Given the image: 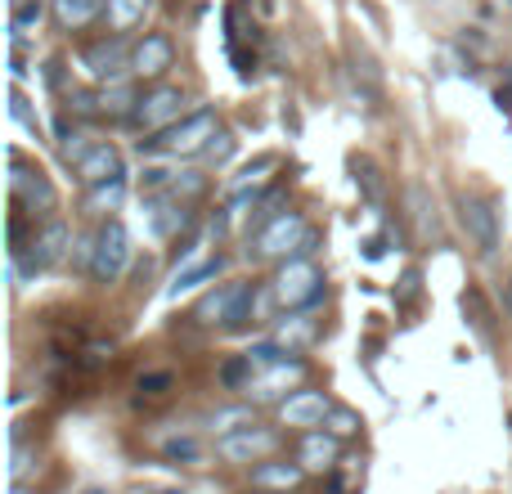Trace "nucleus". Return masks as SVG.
I'll return each mask as SVG.
<instances>
[{
  "instance_id": "obj_1",
  "label": "nucleus",
  "mask_w": 512,
  "mask_h": 494,
  "mask_svg": "<svg viewBox=\"0 0 512 494\" xmlns=\"http://www.w3.org/2000/svg\"><path fill=\"white\" fill-rule=\"evenodd\" d=\"M216 135H221L216 108H198V113L180 117L176 126H167V131L144 135L140 153H149V158H194V153H207V144H212Z\"/></svg>"
},
{
  "instance_id": "obj_2",
  "label": "nucleus",
  "mask_w": 512,
  "mask_h": 494,
  "mask_svg": "<svg viewBox=\"0 0 512 494\" xmlns=\"http://www.w3.org/2000/svg\"><path fill=\"white\" fill-rule=\"evenodd\" d=\"M270 297L283 310H315L324 301V270L310 256H288L270 283Z\"/></svg>"
},
{
  "instance_id": "obj_3",
  "label": "nucleus",
  "mask_w": 512,
  "mask_h": 494,
  "mask_svg": "<svg viewBox=\"0 0 512 494\" xmlns=\"http://www.w3.org/2000/svg\"><path fill=\"white\" fill-rule=\"evenodd\" d=\"M131 50L135 45H126L122 32L99 36V41H86L77 50V68L99 86H113V81H126V72H131Z\"/></svg>"
},
{
  "instance_id": "obj_4",
  "label": "nucleus",
  "mask_w": 512,
  "mask_h": 494,
  "mask_svg": "<svg viewBox=\"0 0 512 494\" xmlns=\"http://www.w3.org/2000/svg\"><path fill=\"white\" fill-rule=\"evenodd\" d=\"M9 194H14L18 212H27L36 221V216H50L54 207H59V194H54L50 176L36 167H23V158H18L14 149H9Z\"/></svg>"
},
{
  "instance_id": "obj_5",
  "label": "nucleus",
  "mask_w": 512,
  "mask_h": 494,
  "mask_svg": "<svg viewBox=\"0 0 512 494\" xmlns=\"http://www.w3.org/2000/svg\"><path fill=\"white\" fill-rule=\"evenodd\" d=\"M131 265V234L122 221H104L95 230V261H90V279L95 283H117Z\"/></svg>"
},
{
  "instance_id": "obj_6",
  "label": "nucleus",
  "mask_w": 512,
  "mask_h": 494,
  "mask_svg": "<svg viewBox=\"0 0 512 494\" xmlns=\"http://www.w3.org/2000/svg\"><path fill=\"white\" fill-rule=\"evenodd\" d=\"M306 221L297 212H279L265 230H256L252 239V256L256 261H288V256L301 252V239H306Z\"/></svg>"
},
{
  "instance_id": "obj_7",
  "label": "nucleus",
  "mask_w": 512,
  "mask_h": 494,
  "mask_svg": "<svg viewBox=\"0 0 512 494\" xmlns=\"http://www.w3.org/2000/svg\"><path fill=\"white\" fill-rule=\"evenodd\" d=\"M180 117H185V90L153 86L149 95H140V104H135L131 126H140L144 135H158V131H167V126H176Z\"/></svg>"
},
{
  "instance_id": "obj_8",
  "label": "nucleus",
  "mask_w": 512,
  "mask_h": 494,
  "mask_svg": "<svg viewBox=\"0 0 512 494\" xmlns=\"http://www.w3.org/2000/svg\"><path fill=\"white\" fill-rule=\"evenodd\" d=\"M459 216H463V230L472 234V243L481 247V252H499V207L495 198L486 194H463L459 198Z\"/></svg>"
},
{
  "instance_id": "obj_9",
  "label": "nucleus",
  "mask_w": 512,
  "mask_h": 494,
  "mask_svg": "<svg viewBox=\"0 0 512 494\" xmlns=\"http://www.w3.org/2000/svg\"><path fill=\"white\" fill-rule=\"evenodd\" d=\"M274 450H279V432H270V427H256V423L216 441V454H221L225 463H234V468H243V463H261L265 454H274Z\"/></svg>"
},
{
  "instance_id": "obj_10",
  "label": "nucleus",
  "mask_w": 512,
  "mask_h": 494,
  "mask_svg": "<svg viewBox=\"0 0 512 494\" xmlns=\"http://www.w3.org/2000/svg\"><path fill=\"white\" fill-rule=\"evenodd\" d=\"M171 68H176V45H171V36L149 32V36H140V41H135V50H131V72H135V77L162 81Z\"/></svg>"
},
{
  "instance_id": "obj_11",
  "label": "nucleus",
  "mask_w": 512,
  "mask_h": 494,
  "mask_svg": "<svg viewBox=\"0 0 512 494\" xmlns=\"http://www.w3.org/2000/svg\"><path fill=\"white\" fill-rule=\"evenodd\" d=\"M328 414H333V400L324 391H292L279 405L283 427H297V432H319L328 423Z\"/></svg>"
},
{
  "instance_id": "obj_12",
  "label": "nucleus",
  "mask_w": 512,
  "mask_h": 494,
  "mask_svg": "<svg viewBox=\"0 0 512 494\" xmlns=\"http://www.w3.org/2000/svg\"><path fill=\"white\" fill-rule=\"evenodd\" d=\"M301 378H306V364H301V360H279V364H265V369L252 378L248 396L256 400V405H270V400H279V405H283V400H288V396H283V391H288V387H297Z\"/></svg>"
},
{
  "instance_id": "obj_13",
  "label": "nucleus",
  "mask_w": 512,
  "mask_h": 494,
  "mask_svg": "<svg viewBox=\"0 0 512 494\" xmlns=\"http://www.w3.org/2000/svg\"><path fill=\"white\" fill-rule=\"evenodd\" d=\"M77 180L86 189H95V185H108V180H122V153L113 149V144H104L99 140L95 149L86 153V158L77 162Z\"/></svg>"
},
{
  "instance_id": "obj_14",
  "label": "nucleus",
  "mask_w": 512,
  "mask_h": 494,
  "mask_svg": "<svg viewBox=\"0 0 512 494\" xmlns=\"http://www.w3.org/2000/svg\"><path fill=\"white\" fill-rule=\"evenodd\" d=\"M337 454H342V441H337L333 432H306V436H301L297 463L306 472H333L337 468Z\"/></svg>"
},
{
  "instance_id": "obj_15",
  "label": "nucleus",
  "mask_w": 512,
  "mask_h": 494,
  "mask_svg": "<svg viewBox=\"0 0 512 494\" xmlns=\"http://www.w3.org/2000/svg\"><path fill=\"white\" fill-rule=\"evenodd\" d=\"M50 9H54V23H59L63 32H81V27L104 18L108 0H50Z\"/></svg>"
},
{
  "instance_id": "obj_16",
  "label": "nucleus",
  "mask_w": 512,
  "mask_h": 494,
  "mask_svg": "<svg viewBox=\"0 0 512 494\" xmlns=\"http://www.w3.org/2000/svg\"><path fill=\"white\" fill-rule=\"evenodd\" d=\"M301 477H306V468L301 463H256L252 468V486L256 490H297Z\"/></svg>"
},
{
  "instance_id": "obj_17",
  "label": "nucleus",
  "mask_w": 512,
  "mask_h": 494,
  "mask_svg": "<svg viewBox=\"0 0 512 494\" xmlns=\"http://www.w3.org/2000/svg\"><path fill=\"white\" fill-rule=\"evenodd\" d=\"M95 104H99V117H108V122H131L140 99H135V90L126 81H113V86H99Z\"/></svg>"
},
{
  "instance_id": "obj_18",
  "label": "nucleus",
  "mask_w": 512,
  "mask_h": 494,
  "mask_svg": "<svg viewBox=\"0 0 512 494\" xmlns=\"http://www.w3.org/2000/svg\"><path fill=\"white\" fill-rule=\"evenodd\" d=\"M252 315H256V288H252V279H234V292H230V306H225L221 328H225V333H239V328H248Z\"/></svg>"
},
{
  "instance_id": "obj_19",
  "label": "nucleus",
  "mask_w": 512,
  "mask_h": 494,
  "mask_svg": "<svg viewBox=\"0 0 512 494\" xmlns=\"http://www.w3.org/2000/svg\"><path fill=\"white\" fill-rule=\"evenodd\" d=\"M45 18V0H14L9 9V50H23V36L36 32Z\"/></svg>"
},
{
  "instance_id": "obj_20",
  "label": "nucleus",
  "mask_w": 512,
  "mask_h": 494,
  "mask_svg": "<svg viewBox=\"0 0 512 494\" xmlns=\"http://www.w3.org/2000/svg\"><path fill=\"white\" fill-rule=\"evenodd\" d=\"M149 9H153V0H108L104 23L113 32H131V27H140L149 18Z\"/></svg>"
},
{
  "instance_id": "obj_21",
  "label": "nucleus",
  "mask_w": 512,
  "mask_h": 494,
  "mask_svg": "<svg viewBox=\"0 0 512 494\" xmlns=\"http://www.w3.org/2000/svg\"><path fill=\"white\" fill-rule=\"evenodd\" d=\"M315 333H319V319H315V310H297V315H288V324H279V342L288 346H306V342H315Z\"/></svg>"
},
{
  "instance_id": "obj_22",
  "label": "nucleus",
  "mask_w": 512,
  "mask_h": 494,
  "mask_svg": "<svg viewBox=\"0 0 512 494\" xmlns=\"http://www.w3.org/2000/svg\"><path fill=\"white\" fill-rule=\"evenodd\" d=\"M351 171H355V185H360V194L369 198V207H382V203H387V185H382V171L373 167L369 158H355Z\"/></svg>"
},
{
  "instance_id": "obj_23",
  "label": "nucleus",
  "mask_w": 512,
  "mask_h": 494,
  "mask_svg": "<svg viewBox=\"0 0 512 494\" xmlns=\"http://www.w3.org/2000/svg\"><path fill=\"white\" fill-rule=\"evenodd\" d=\"M243 427H252V405H225L207 418V432L212 436H234V432H243Z\"/></svg>"
},
{
  "instance_id": "obj_24",
  "label": "nucleus",
  "mask_w": 512,
  "mask_h": 494,
  "mask_svg": "<svg viewBox=\"0 0 512 494\" xmlns=\"http://www.w3.org/2000/svg\"><path fill=\"white\" fill-rule=\"evenodd\" d=\"M122 203H126V185H122V180H108V185H95V189L86 194V212H95V216L117 212Z\"/></svg>"
},
{
  "instance_id": "obj_25",
  "label": "nucleus",
  "mask_w": 512,
  "mask_h": 494,
  "mask_svg": "<svg viewBox=\"0 0 512 494\" xmlns=\"http://www.w3.org/2000/svg\"><path fill=\"white\" fill-rule=\"evenodd\" d=\"M256 369H261V364H256L252 355H234V360H225V364H221V387H230V391H248V387H252V378H256Z\"/></svg>"
},
{
  "instance_id": "obj_26",
  "label": "nucleus",
  "mask_w": 512,
  "mask_h": 494,
  "mask_svg": "<svg viewBox=\"0 0 512 494\" xmlns=\"http://www.w3.org/2000/svg\"><path fill=\"white\" fill-rule=\"evenodd\" d=\"M230 292H234V283H225V288L207 292V297L198 301V310H194L198 324H221V319H225V306H230Z\"/></svg>"
},
{
  "instance_id": "obj_27",
  "label": "nucleus",
  "mask_w": 512,
  "mask_h": 494,
  "mask_svg": "<svg viewBox=\"0 0 512 494\" xmlns=\"http://www.w3.org/2000/svg\"><path fill=\"white\" fill-rule=\"evenodd\" d=\"M162 454H167L171 463H198V454H203V445H198V436H167L162 441Z\"/></svg>"
},
{
  "instance_id": "obj_28",
  "label": "nucleus",
  "mask_w": 512,
  "mask_h": 494,
  "mask_svg": "<svg viewBox=\"0 0 512 494\" xmlns=\"http://www.w3.org/2000/svg\"><path fill=\"white\" fill-rule=\"evenodd\" d=\"M360 414L355 409H346V405H333V414H328V423H324V432H333L337 441H346V436H355L360 432Z\"/></svg>"
},
{
  "instance_id": "obj_29",
  "label": "nucleus",
  "mask_w": 512,
  "mask_h": 494,
  "mask_svg": "<svg viewBox=\"0 0 512 494\" xmlns=\"http://www.w3.org/2000/svg\"><path fill=\"white\" fill-rule=\"evenodd\" d=\"M225 270V256H216V261H207V265H198V270H189V274H180L176 279V288H171V297H180L185 288H198V283H207V279H216V274Z\"/></svg>"
},
{
  "instance_id": "obj_30",
  "label": "nucleus",
  "mask_w": 512,
  "mask_h": 494,
  "mask_svg": "<svg viewBox=\"0 0 512 494\" xmlns=\"http://www.w3.org/2000/svg\"><path fill=\"white\" fill-rule=\"evenodd\" d=\"M409 203H414V221H418V230H423V239H432L436 234V212L427 207V189L414 185L409 189Z\"/></svg>"
},
{
  "instance_id": "obj_31",
  "label": "nucleus",
  "mask_w": 512,
  "mask_h": 494,
  "mask_svg": "<svg viewBox=\"0 0 512 494\" xmlns=\"http://www.w3.org/2000/svg\"><path fill=\"white\" fill-rule=\"evenodd\" d=\"M463 310L472 315V328H477V333L490 342V310H486V301H481V292H477V288L463 292Z\"/></svg>"
},
{
  "instance_id": "obj_32",
  "label": "nucleus",
  "mask_w": 512,
  "mask_h": 494,
  "mask_svg": "<svg viewBox=\"0 0 512 494\" xmlns=\"http://www.w3.org/2000/svg\"><path fill=\"white\" fill-rule=\"evenodd\" d=\"M32 472H36V450H27L23 441H14V468H9V481H14V486H27Z\"/></svg>"
},
{
  "instance_id": "obj_33",
  "label": "nucleus",
  "mask_w": 512,
  "mask_h": 494,
  "mask_svg": "<svg viewBox=\"0 0 512 494\" xmlns=\"http://www.w3.org/2000/svg\"><path fill=\"white\" fill-rule=\"evenodd\" d=\"M9 113H14V122L18 126H27V131H41V117H36L32 113V108H27V99H23V90H18V86H9Z\"/></svg>"
},
{
  "instance_id": "obj_34",
  "label": "nucleus",
  "mask_w": 512,
  "mask_h": 494,
  "mask_svg": "<svg viewBox=\"0 0 512 494\" xmlns=\"http://www.w3.org/2000/svg\"><path fill=\"white\" fill-rule=\"evenodd\" d=\"M203 189H207L203 171H185V176H176V180H171V189H167V194H171V198H194V194H203Z\"/></svg>"
},
{
  "instance_id": "obj_35",
  "label": "nucleus",
  "mask_w": 512,
  "mask_h": 494,
  "mask_svg": "<svg viewBox=\"0 0 512 494\" xmlns=\"http://www.w3.org/2000/svg\"><path fill=\"white\" fill-rule=\"evenodd\" d=\"M230 153H234V140H230V135H216V140L212 144H207V158H212V162H225V158H230Z\"/></svg>"
},
{
  "instance_id": "obj_36",
  "label": "nucleus",
  "mask_w": 512,
  "mask_h": 494,
  "mask_svg": "<svg viewBox=\"0 0 512 494\" xmlns=\"http://www.w3.org/2000/svg\"><path fill=\"white\" fill-rule=\"evenodd\" d=\"M167 387H171V373H149V378H140V391H149V396H162Z\"/></svg>"
},
{
  "instance_id": "obj_37",
  "label": "nucleus",
  "mask_w": 512,
  "mask_h": 494,
  "mask_svg": "<svg viewBox=\"0 0 512 494\" xmlns=\"http://www.w3.org/2000/svg\"><path fill=\"white\" fill-rule=\"evenodd\" d=\"M400 283H405V288H400V301H405V306H409V301L418 297V270H409V274H405V279H400Z\"/></svg>"
},
{
  "instance_id": "obj_38",
  "label": "nucleus",
  "mask_w": 512,
  "mask_h": 494,
  "mask_svg": "<svg viewBox=\"0 0 512 494\" xmlns=\"http://www.w3.org/2000/svg\"><path fill=\"white\" fill-rule=\"evenodd\" d=\"M504 310H508V319H512V283L504 288Z\"/></svg>"
},
{
  "instance_id": "obj_39",
  "label": "nucleus",
  "mask_w": 512,
  "mask_h": 494,
  "mask_svg": "<svg viewBox=\"0 0 512 494\" xmlns=\"http://www.w3.org/2000/svg\"><path fill=\"white\" fill-rule=\"evenodd\" d=\"M153 494H180V490H153Z\"/></svg>"
},
{
  "instance_id": "obj_40",
  "label": "nucleus",
  "mask_w": 512,
  "mask_h": 494,
  "mask_svg": "<svg viewBox=\"0 0 512 494\" xmlns=\"http://www.w3.org/2000/svg\"><path fill=\"white\" fill-rule=\"evenodd\" d=\"M248 494H265V490H248Z\"/></svg>"
},
{
  "instance_id": "obj_41",
  "label": "nucleus",
  "mask_w": 512,
  "mask_h": 494,
  "mask_svg": "<svg viewBox=\"0 0 512 494\" xmlns=\"http://www.w3.org/2000/svg\"><path fill=\"white\" fill-rule=\"evenodd\" d=\"M90 494H104V490H90Z\"/></svg>"
}]
</instances>
